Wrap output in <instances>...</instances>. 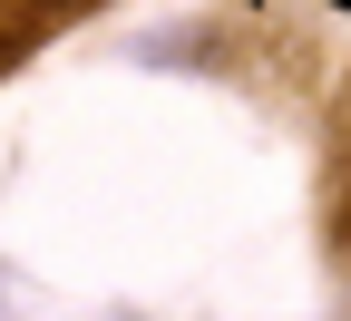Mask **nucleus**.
<instances>
[{"label":"nucleus","instance_id":"f257e3e1","mask_svg":"<svg viewBox=\"0 0 351 321\" xmlns=\"http://www.w3.org/2000/svg\"><path fill=\"white\" fill-rule=\"evenodd\" d=\"M322 244L351 292V78L332 88V117H322Z\"/></svg>","mask_w":351,"mask_h":321},{"label":"nucleus","instance_id":"f03ea898","mask_svg":"<svg viewBox=\"0 0 351 321\" xmlns=\"http://www.w3.org/2000/svg\"><path fill=\"white\" fill-rule=\"evenodd\" d=\"M88 10H108V0H0V78L29 68L49 39H69Z\"/></svg>","mask_w":351,"mask_h":321}]
</instances>
